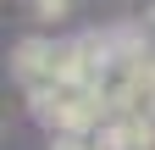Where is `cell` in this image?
Listing matches in <instances>:
<instances>
[{
    "label": "cell",
    "instance_id": "1",
    "mask_svg": "<svg viewBox=\"0 0 155 150\" xmlns=\"http://www.w3.org/2000/svg\"><path fill=\"white\" fill-rule=\"evenodd\" d=\"M55 56H61V45H50V39H22L17 56H11V67H17V78H22L28 89H39V84L55 78Z\"/></svg>",
    "mask_w": 155,
    "mask_h": 150
},
{
    "label": "cell",
    "instance_id": "2",
    "mask_svg": "<svg viewBox=\"0 0 155 150\" xmlns=\"http://www.w3.org/2000/svg\"><path fill=\"white\" fill-rule=\"evenodd\" d=\"M67 11H72V0H33V17H39V22H61Z\"/></svg>",
    "mask_w": 155,
    "mask_h": 150
}]
</instances>
